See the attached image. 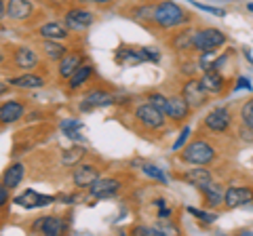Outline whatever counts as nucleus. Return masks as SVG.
I'll return each mask as SVG.
<instances>
[{"label":"nucleus","mask_w":253,"mask_h":236,"mask_svg":"<svg viewBox=\"0 0 253 236\" xmlns=\"http://www.w3.org/2000/svg\"><path fill=\"white\" fill-rule=\"evenodd\" d=\"M190 21V15L179 4L171 0H163L154 9V23L158 28H179Z\"/></svg>","instance_id":"nucleus-1"},{"label":"nucleus","mask_w":253,"mask_h":236,"mask_svg":"<svg viewBox=\"0 0 253 236\" xmlns=\"http://www.w3.org/2000/svg\"><path fill=\"white\" fill-rule=\"evenodd\" d=\"M213 158H215V150H213V146H209L203 139L188 144L186 150L181 152V160L188 164H209Z\"/></svg>","instance_id":"nucleus-2"},{"label":"nucleus","mask_w":253,"mask_h":236,"mask_svg":"<svg viewBox=\"0 0 253 236\" xmlns=\"http://www.w3.org/2000/svg\"><path fill=\"white\" fill-rule=\"evenodd\" d=\"M226 44V36L224 32H219L217 28H205V30H196L194 32V49L196 51H213L217 46Z\"/></svg>","instance_id":"nucleus-3"},{"label":"nucleus","mask_w":253,"mask_h":236,"mask_svg":"<svg viewBox=\"0 0 253 236\" xmlns=\"http://www.w3.org/2000/svg\"><path fill=\"white\" fill-rule=\"evenodd\" d=\"M165 116L167 114L161 112L158 108H154L150 101L148 104L137 106V110H135V118L148 129H163L165 127Z\"/></svg>","instance_id":"nucleus-4"},{"label":"nucleus","mask_w":253,"mask_h":236,"mask_svg":"<svg viewBox=\"0 0 253 236\" xmlns=\"http://www.w3.org/2000/svg\"><path fill=\"white\" fill-rule=\"evenodd\" d=\"M181 95L186 97V101L192 108H201L207 104V91H205L201 78H188V82L181 89Z\"/></svg>","instance_id":"nucleus-5"},{"label":"nucleus","mask_w":253,"mask_h":236,"mask_svg":"<svg viewBox=\"0 0 253 236\" xmlns=\"http://www.w3.org/2000/svg\"><path fill=\"white\" fill-rule=\"evenodd\" d=\"M205 127L213 133H224L230 127V112L228 108H215L205 116Z\"/></svg>","instance_id":"nucleus-6"},{"label":"nucleus","mask_w":253,"mask_h":236,"mask_svg":"<svg viewBox=\"0 0 253 236\" xmlns=\"http://www.w3.org/2000/svg\"><path fill=\"white\" fill-rule=\"evenodd\" d=\"M253 200V190L251 188H228L224 192V204L228 209H239L245 207Z\"/></svg>","instance_id":"nucleus-7"},{"label":"nucleus","mask_w":253,"mask_h":236,"mask_svg":"<svg viewBox=\"0 0 253 236\" xmlns=\"http://www.w3.org/2000/svg\"><path fill=\"white\" fill-rule=\"evenodd\" d=\"M32 230H41L46 236H59L66 232V222H63L59 215H46V217L38 219V222L32 226Z\"/></svg>","instance_id":"nucleus-8"},{"label":"nucleus","mask_w":253,"mask_h":236,"mask_svg":"<svg viewBox=\"0 0 253 236\" xmlns=\"http://www.w3.org/2000/svg\"><path fill=\"white\" fill-rule=\"evenodd\" d=\"M55 198L49 194H38L34 190H26L23 194H19L17 198H15V204H19V207H26V209H38V207H46V204H51Z\"/></svg>","instance_id":"nucleus-9"},{"label":"nucleus","mask_w":253,"mask_h":236,"mask_svg":"<svg viewBox=\"0 0 253 236\" xmlns=\"http://www.w3.org/2000/svg\"><path fill=\"white\" fill-rule=\"evenodd\" d=\"M72 179H74L76 188H91L99 179V171H97V167H93V164H78Z\"/></svg>","instance_id":"nucleus-10"},{"label":"nucleus","mask_w":253,"mask_h":236,"mask_svg":"<svg viewBox=\"0 0 253 236\" xmlns=\"http://www.w3.org/2000/svg\"><path fill=\"white\" fill-rule=\"evenodd\" d=\"M95 21L93 13L91 11H84V9H72L66 13V26L70 30H86Z\"/></svg>","instance_id":"nucleus-11"},{"label":"nucleus","mask_w":253,"mask_h":236,"mask_svg":"<svg viewBox=\"0 0 253 236\" xmlns=\"http://www.w3.org/2000/svg\"><path fill=\"white\" fill-rule=\"evenodd\" d=\"M190 108H192V106L188 104L184 95H173V97H169L167 116L171 118V120H175V122H179V120H186L188 114H190Z\"/></svg>","instance_id":"nucleus-12"},{"label":"nucleus","mask_w":253,"mask_h":236,"mask_svg":"<svg viewBox=\"0 0 253 236\" xmlns=\"http://www.w3.org/2000/svg\"><path fill=\"white\" fill-rule=\"evenodd\" d=\"M32 2L30 0H9V6H6V15L15 21H26L32 17Z\"/></svg>","instance_id":"nucleus-13"},{"label":"nucleus","mask_w":253,"mask_h":236,"mask_svg":"<svg viewBox=\"0 0 253 236\" xmlns=\"http://www.w3.org/2000/svg\"><path fill=\"white\" fill-rule=\"evenodd\" d=\"M118 188H121L118 179L108 177V179H97V182L89 188V192H91V196H95V198H108V196L118 192Z\"/></svg>","instance_id":"nucleus-14"},{"label":"nucleus","mask_w":253,"mask_h":236,"mask_svg":"<svg viewBox=\"0 0 253 236\" xmlns=\"http://www.w3.org/2000/svg\"><path fill=\"white\" fill-rule=\"evenodd\" d=\"M201 82L205 86V91L211 93V95H217V93L226 89V80H224V76L219 74V70H207V72L203 74Z\"/></svg>","instance_id":"nucleus-15"},{"label":"nucleus","mask_w":253,"mask_h":236,"mask_svg":"<svg viewBox=\"0 0 253 236\" xmlns=\"http://www.w3.org/2000/svg\"><path fill=\"white\" fill-rule=\"evenodd\" d=\"M181 179H184L186 184H190V186H194V188H205L207 184H211L213 179H211V173L207 171V169H201V167H192L190 171H186V173H181L179 175Z\"/></svg>","instance_id":"nucleus-16"},{"label":"nucleus","mask_w":253,"mask_h":236,"mask_svg":"<svg viewBox=\"0 0 253 236\" xmlns=\"http://www.w3.org/2000/svg\"><path fill=\"white\" fill-rule=\"evenodd\" d=\"M116 64L118 66H139V64H146L144 61V55H141V49H129V46H121L114 55Z\"/></svg>","instance_id":"nucleus-17"},{"label":"nucleus","mask_w":253,"mask_h":236,"mask_svg":"<svg viewBox=\"0 0 253 236\" xmlns=\"http://www.w3.org/2000/svg\"><path fill=\"white\" fill-rule=\"evenodd\" d=\"M114 104V97L106 91H91L89 95L84 97V101L81 104L83 110H93V108H106V106H112Z\"/></svg>","instance_id":"nucleus-18"},{"label":"nucleus","mask_w":253,"mask_h":236,"mask_svg":"<svg viewBox=\"0 0 253 236\" xmlns=\"http://www.w3.org/2000/svg\"><path fill=\"white\" fill-rule=\"evenodd\" d=\"M13 64L19 70H32V68L38 66V57H36L34 51L28 49V46H19L13 55Z\"/></svg>","instance_id":"nucleus-19"},{"label":"nucleus","mask_w":253,"mask_h":236,"mask_svg":"<svg viewBox=\"0 0 253 236\" xmlns=\"http://www.w3.org/2000/svg\"><path fill=\"white\" fill-rule=\"evenodd\" d=\"M83 66V55H78V53H70L66 55L61 61H59V76L61 78H72L74 72L78 68Z\"/></svg>","instance_id":"nucleus-20"},{"label":"nucleus","mask_w":253,"mask_h":236,"mask_svg":"<svg viewBox=\"0 0 253 236\" xmlns=\"http://www.w3.org/2000/svg\"><path fill=\"white\" fill-rule=\"evenodd\" d=\"M21 116H23V106L19 101H6L0 108V120H2V124H11L15 120H19Z\"/></svg>","instance_id":"nucleus-21"},{"label":"nucleus","mask_w":253,"mask_h":236,"mask_svg":"<svg viewBox=\"0 0 253 236\" xmlns=\"http://www.w3.org/2000/svg\"><path fill=\"white\" fill-rule=\"evenodd\" d=\"M68 26H61V23H44L38 30V34H41L44 40H63L70 32H68Z\"/></svg>","instance_id":"nucleus-22"},{"label":"nucleus","mask_w":253,"mask_h":236,"mask_svg":"<svg viewBox=\"0 0 253 236\" xmlns=\"http://www.w3.org/2000/svg\"><path fill=\"white\" fill-rule=\"evenodd\" d=\"M23 173H26V169H23V164H21V162L11 164V167L4 171L2 184H4L6 188H17V186L21 184V179H23Z\"/></svg>","instance_id":"nucleus-23"},{"label":"nucleus","mask_w":253,"mask_h":236,"mask_svg":"<svg viewBox=\"0 0 253 236\" xmlns=\"http://www.w3.org/2000/svg\"><path fill=\"white\" fill-rule=\"evenodd\" d=\"M194 32L196 30H181L177 32V36L173 38V49L175 51H190L194 49Z\"/></svg>","instance_id":"nucleus-24"},{"label":"nucleus","mask_w":253,"mask_h":236,"mask_svg":"<svg viewBox=\"0 0 253 236\" xmlns=\"http://www.w3.org/2000/svg\"><path fill=\"white\" fill-rule=\"evenodd\" d=\"M201 192H203L205 202H207L209 207H217V204L224 202V194H221V190H219L217 184L211 182V184H207L205 188H201Z\"/></svg>","instance_id":"nucleus-25"},{"label":"nucleus","mask_w":253,"mask_h":236,"mask_svg":"<svg viewBox=\"0 0 253 236\" xmlns=\"http://www.w3.org/2000/svg\"><path fill=\"white\" fill-rule=\"evenodd\" d=\"M13 86H19V89H38V86L44 84V78L34 76V74H23L17 78H11Z\"/></svg>","instance_id":"nucleus-26"},{"label":"nucleus","mask_w":253,"mask_h":236,"mask_svg":"<svg viewBox=\"0 0 253 236\" xmlns=\"http://www.w3.org/2000/svg\"><path fill=\"white\" fill-rule=\"evenodd\" d=\"M42 49L46 53V57L53 59V61H61L63 57H66V46L59 44V40H44L42 42Z\"/></svg>","instance_id":"nucleus-27"},{"label":"nucleus","mask_w":253,"mask_h":236,"mask_svg":"<svg viewBox=\"0 0 253 236\" xmlns=\"http://www.w3.org/2000/svg\"><path fill=\"white\" fill-rule=\"evenodd\" d=\"M91 74H93V68L86 66V64H83V66L74 72V76L70 78V89H78V86H83L86 80H89Z\"/></svg>","instance_id":"nucleus-28"},{"label":"nucleus","mask_w":253,"mask_h":236,"mask_svg":"<svg viewBox=\"0 0 253 236\" xmlns=\"http://www.w3.org/2000/svg\"><path fill=\"white\" fill-rule=\"evenodd\" d=\"M84 156V150L81 146H74V148H68L66 152L61 154V162L66 164V167H72V164H76L78 160H81Z\"/></svg>","instance_id":"nucleus-29"},{"label":"nucleus","mask_w":253,"mask_h":236,"mask_svg":"<svg viewBox=\"0 0 253 236\" xmlns=\"http://www.w3.org/2000/svg\"><path fill=\"white\" fill-rule=\"evenodd\" d=\"M59 127H61V131H63V135H66V137L81 139V133H76L78 129L83 127V122H81V120H76V118H72V120H61V122H59Z\"/></svg>","instance_id":"nucleus-30"},{"label":"nucleus","mask_w":253,"mask_h":236,"mask_svg":"<svg viewBox=\"0 0 253 236\" xmlns=\"http://www.w3.org/2000/svg\"><path fill=\"white\" fill-rule=\"evenodd\" d=\"M141 171H144L148 177L158 179V182H161V184H167V175H165V173H163L161 169H158V167H154V164L144 162V164H141Z\"/></svg>","instance_id":"nucleus-31"},{"label":"nucleus","mask_w":253,"mask_h":236,"mask_svg":"<svg viewBox=\"0 0 253 236\" xmlns=\"http://www.w3.org/2000/svg\"><path fill=\"white\" fill-rule=\"evenodd\" d=\"M241 120L249 131H253V99H249L247 104L241 108Z\"/></svg>","instance_id":"nucleus-32"},{"label":"nucleus","mask_w":253,"mask_h":236,"mask_svg":"<svg viewBox=\"0 0 253 236\" xmlns=\"http://www.w3.org/2000/svg\"><path fill=\"white\" fill-rule=\"evenodd\" d=\"M148 101L152 104L154 108H158L161 112L167 114V108H169V97H165L163 93H150L148 95Z\"/></svg>","instance_id":"nucleus-33"},{"label":"nucleus","mask_w":253,"mask_h":236,"mask_svg":"<svg viewBox=\"0 0 253 236\" xmlns=\"http://www.w3.org/2000/svg\"><path fill=\"white\" fill-rule=\"evenodd\" d=\"M154 9L156 6H137L135 11H133V17H135L137 21H150L152 19L154 21Z\"/></svg>","instance_id":"nucleus-34"},{"label":"nucleus","mask_w":253,"mask_h":236,"mask_svg":"<svg viewBox=\"0 0 253 236\" xmlns=\"http://www.w3.org/2000/svg\"><path fill=\"white\" fill-rule=\"evenodd\" d=\"M188 213L190 215H194L199 222H203V224H213L217 219V215L215 213H207V211H201V209H194V207H188Z\"/></svg>","instance_id":"nucleus-35"},{"label":"nucleus","mask_w":253,"mask_h":236,"mask_svg":"<svg viewBox=\"0 0 253 236\" xmlns=\"http://www.w3.org/2000/svg\"><path fill=\"white\" fill-rule=\"evenodd\" d=\"M196 9H201V11H205V13H211V15H217V17H224L226 15V11L224 9H217V6H211V4H201V2H194V0H190Z\"/></svg>","instance_id":"nucleus-36"},{"label":"nucleus","mask_w":253,"mask_h":236,"mask_svg":"<svg viewBox=\"0 0 253 236\" xmlns=\"http://www.w3.org/2000/svg\"><path fill=\"white\" fill-rule=\"evenodd\" d=\"M213 61H215V49L213 51H205L203 53V57H201V68L205 70V72H207V70H211V66H213Z\"/></svg>","instance_id":"nucleus-37"},{"label":"nucleus","mask_w":253,"mask_h":236,"mask_svg":"<svg viewBox=\"0 0 253 236\" xmlns=\"http://www.w3.org/2000/svg\"><path fill=\"white\" fill-rule=\"evenodd\" d=\"M188 135H190V127H184L181 129V133H179V137L175 139V144H173V150H181L184 148V144H186V139H188Z\"/></svg>","instance_id":"nucleus-38"},{"label":"nucleus","mask_w":253,"mask_h":236,"mask_svg":"<svg viewBox=\"0 0 253 236\" xmlns=\"http://www.w3.org/2000/svg\"><path fill=\"white\" fill-rule=\"evenodd\" d=\"M236 91L239 89H251V82H249V78H245V76H241L239 80H236V86H234Z\"/></svg>","instance_id":"nucleus-39"},{"label":"nucleus","mask_w":253,"mask_h":236,"mask_svg":"<svg viewBox=\"0 0 253 236\" xmlns=\"http://www.w3.org/2000/svg\"><path fill=\"white\" fill-rule=\"evenodd\" d=\"M9 190L11 188H6L2 184V190H0V204H6V200H9Z\"/></svg>","instance_id":"nucleus-40"},{"label":"nucleus","mask_w":253,"mask_h":236,"mask_svg":"<svg viewBox=\"0 0 253 236\" xmlns=\"http://www.w3.org/2000/svg\"><path fill=\"white\" fill-rule=\"evenodd\" d=\"M158 217H161V219L171 217V209H167V207H158Z\"/></svg>","instance_id":"nucleus-41"},{"label":"nucleus","mask_w":253,"mask_h":236,"mask_svg":"<svg viewBox=\"0 0 253 236\" xmlns=\"http://www.w3.org/2000/svg\"><path fill=\"white\" fill-rule=\"evenodd\" d=\"M86 2H93V4H108V2H112V0H86Z\"/></svg>","instance_id":"nucleus-42"},{"label":"nucleus","mask_w":253,"mask_h":236,"mask_svg":"<svg viewBox=\"0 0 253 236\" xmlns=\"http://www.w3.org/2000/svg\"><path fill=\"white\" fill-rule=\"evenodd\" d=\"M154 204H156V207H165V198H156Z\"/></svg>","instance_id":"nucleus-43"},{"label":"nucleus","mask_w":253,"mask_h":236,"mask_svg":"<svg viewBox=\"0 0 253 236\" xmlns=\"http://www.w3.org/2000/svg\"><path fill=\"white\" fill-rule=\"evenodd\" d=\"M247 9H249V11L253 13V2H249V4H247Z\"/></svg>","instance_id":"nucleus-44"}]
</instances>
